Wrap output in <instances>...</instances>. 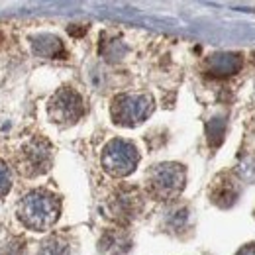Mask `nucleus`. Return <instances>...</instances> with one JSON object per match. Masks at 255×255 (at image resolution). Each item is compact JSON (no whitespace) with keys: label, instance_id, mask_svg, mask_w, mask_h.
I'll list each match as a JSON object with an SVG mask.
<instances>
[{"label":"nucleus","instance_id":"0eeeda50","mask_svg":"<svg viewBox=\"0 0 255 255\" xmlns=\"http://www.w3.org/2000/svg\"><path fill=\"white\" fill-rule=\"evenodd\" d=\"M112 204V214L118 220H129L137 214L139 210V196L137 191L133 189H124V191L116 192V196L110 200Z\"/></svg>","mask_w":255,"mask_h":255},{"label":"nucleus","instance_id":"7ed1b4c3","mask_svg":"<svg viewBox=\"0 0 255 255\" xmlns=\"http://www.w3.org/2000/svg\"><path fill=\"white\" fill-rule=\"evenodd\" d=\"M51 165H53V145L41 135H35L26 143H22V147L16 153V169L20 175L28 179L47 173Z\"/></svg>","mask_w":255,"mask_h":255},{"label":"nucleus","instance_id":"39448f33","mask_svg":"<svg viewBox=\"0 0 255 255\" xmlns=\"http://www.w3.org/2000/svg\"><path fill=\"white\" fill-rule=\"evenodd\" d=\"M102 167L108 175L112 177H128L129 173L135 171L137 163H139V153L137 147L122 137H114L112 141H108L102 149Z\"/></svg>","mask_w":255,"mask_h":255},{"label":"nucleus","instance_id":"f257e3e1","mask_svg":"<svg viewBox=\"0 0 255 255\" xmlns=\"http://www.w3.org/2000/svg\"><path fill=\"white\" fill-rule=\"evenodd\" d=\"M61 214V200L45 189L30 191L18 206V218L22 226L33 232L51 230Z\"/></svg>","mask_w":255,"mask_h":255},{"label":"nucleus","instance_id":"20e7f679","mask_svg":"<svg viewBox=\"0 0 255 255\" xmlns=\"http://www.w3.org/2000/svg\"><path fill=\"white\" fill-rule=\"evenodd\" d=\"M153 112V98L141 93L118 95L112 100L110 114L114 124L124 128H133L143 124Z\"/></svg>","mask_w":255,"mask_h":255},{"label":"nucleus","instance_id":"1a4fd4ad","mask_svg":"<svg viewBox=\"0 0 255 255\" xmlns=\"http://www.w3.org/2000/svg\"><path fill=\"white\" fill-rule=\"evenodd\" d=\"M37 255H71V246L61 236H49L41 242Z\"/></svg>","mask_w":255,"mask_h":255},{"label":"nucleus","instance_id":"f8f14e48","mask_svg":"<svg viewBox=\"0 0 255 255\" xmlns=\"http://www.w3.org/2000/svg\"><path fill=\"white\" fill-rule=\"evenodd\" d=\"M0 255H24V244L18 240H12L6 246H2Z\"/></svg>","mask_w":255,"mask_h":255},{"label":"nucleus","instance_id":"f03ea898","mask_svg":"<svg viewBox=\"0 0 255 255\" xmlns=\"http://www.w3.org/2000/svg\"><path fill=\"white\" fill-rule=\"evenodd\" d=\"M185 181H187L185 167L179 163H159L145 177L147 192L155 200L177 198L185 189Z\"/></svg>","mask_w":255,"mask_h":255},{"label":"nucleus","instance_id":"ddd939ff","mask_svg":"<svg viewBox=\"0 0 255 255\" xmlns=\"http://www.w3.org/2000/svg\"><path fill=\"white\" fill-rule=\"evenodd\" d=\"M238 255H255V246H248V248L240 250V254Z\"/></svg>","mask_w":255,"mask_h":255},{"label":"nucleus","instance_id":"423d86ee","mask_svg":"<svg viewBox=\"0 0 255 255\" xmlns=\"http://www.w3.org/2000/svg\"><path fill=\"white\" fill-rule=\"evenodd\" d=\"M47 114H49L51 122L57 126H73L85 114V100L75 89L65 87L51 96V100L47 104Z\"/></svg>","mask_w":255,"mask_h":255},{"label":"nucleus","instance_id":"9d476101","mask_svg":"<svg viewBox=\"0 0 255 255\" xmlns=\"http://www.w3.org/2000/svg\"><path fill=\"white\" fill-rule=\"evenodd\" d=\"M212 67L216 73H222V75H232L236 71H240L242 61L238 55H230V53H224V55H216L212 57Z\"/></svg>","mask_w":255,"mask_h":255},{"label":"nucleus","instance_id":"9b49d317","mask_svg":"<svg viewBox=\"0 0 255 255\" xmlns=\"http://www.w3.org/2000/svg\"><path fill=\"white\" fill-rule=\"evenodd\" d=\"M12 189V173H10V167L0 161V198L6 196Z\"/></svg>","mask_w":255,"mask_h":255},{"label":"nucleus","instance_id":"6e6552de","mask_svg":"<svg viewBox=\"0 0 255 255\" xmlns=\"http://www.w3.org/2000/svg\"><path fill=\"white\" fill-rule=\"evenodd\" d=\"M33 53L35 55H41V57L53 59V57L63 55V43H61L59 37L43 33V35H37L33 39Z\"/></svg>","mask_w":255,"mask_h":255}]
</instances>
